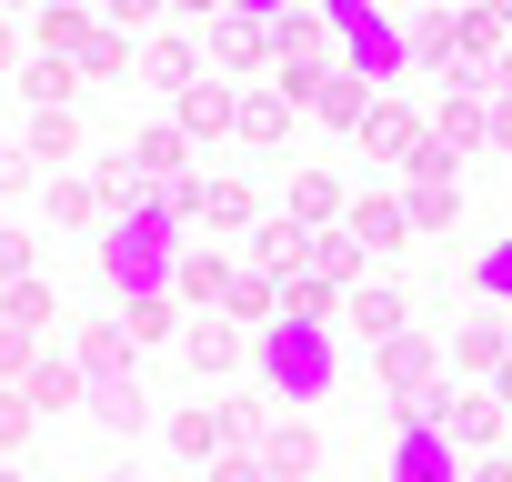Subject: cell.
<instances>
[{
  "mask_svg": "<svg viewBox=\"0 0 512 482\" xmlns=\"http://www.w3.org/2000/svg\"><path fill=\"white\" fill-rule=\"evenodd\" d=\"M241 11H282V0H241Z\"/></svg>",
  "mask_w": 512,
  "mask_h": 482,
  "instance_id": "14",
  "label": "cell"
},
{
  "mask_svg": "<svg viewBox=\"0 0 512 482\" xmlns=\"http://www.w3.org/2000/svg\"><path fill=\"white\" fill-rule=\"evenodd\" d=\"M472 482H512V462H482V472H472Z\"/></svg>",
  "mask_w": 512,
  "mask_h": 482,
  "instance_id": "12",
  "label": "cell"
},
{
  "mask_svg": "<svg viewBox=\"0 0 512 482\" xmlns=\"http://www.w3.org/2000/svg\"><path fill=\"white\" fill-rule=\"evenodd\" d=\"M352 332H372V342H402V292H362V302H352Z\"/></svg>",
  "mask_w": 512,
  "mask_h": 482,
  "instance_id": "5",
  "label": "cell"
},
{
  "mask_svg": "<svg viewBox=\"0 0 512 482\" xmlns=\"http://www.w3.org/2000/svg\"><path fill=\"white\" fill-rule=\"evenodd\" d=\"M492 91H502V101H512V51H502V61H492Z\"/></svg>",
  "mask_w": 512,
  "mask_h": 482,
  "instance_id": "11",
  "label": "cell"
},
{
  "mask_svg": "<svg viewBox=\"0 0 512 482\" xmlns=\"http://www.w3.org/2000/svg\"><path fill=\"white\" fill-rule=\"evenodd\" d=\"M502 402H512V352H502Z\"/></svg>",
  "mask_w": 512,
  "mask_h": 482,
  "instance_id": "13",
  "label": "cell"
},
{
  "mask_svg": "<svg viewBox=\"0 0 512 482\" xmlns=\"http://www.w3.org/2000/svg\"><path fill=\"white\" fill-rule=\"evenodd\" d=\"M161 241H171L161 221H131V231L111 241V282H151V272H161Z\"/></svg>",
  "mask_w": 512,
  "mask_h": 482,
  "instance_id": "4",
  "label": "cell"
},
{
  "mask_svg": "<svg viewBox=\"0 0 512 482\" xmlns=\"http://www.w3.org/2000/svg\"><path fill=\"white\" fill-rule=\"evenodd\" d=\"M282 101H292V91H262V101L241 111V131H251V141H272V131H282Z\"/></svg>",
  "mask_w": 512,
  "mask_h": 482,
  "instance_id": "10",
  "label": "cell"
},
{
  "mask_svg": "<svg viewBox=\"0 0 512 482\" xmlns=\"http://www.w3.org/2000/svg\"><path fill=\"white\" fill-rule=\"evenodd\" d=\"M262 372H272V392L322 402V392H332V342H322V322H272V332H262Z\"/></svg>",
  "mask_w": 512,
  "mask_h": 482,
  "instance_id": "1",
  "label": "cell"
},
{
  "mask_svg": "<svg viewBox=\"0 0 512 482\" xmlns=\"http://www.w3.org/2000/svg\"><path fill=\"white\" fill-rule=\"evenodd\" d=\"M181 121H191V131H221V121H231V91H191Z\"/></svg>",
  "mask_w": 512,
  "mask_h": 482,
  "instance_id": "8",
  "label": "cell"
},
{
  "mask_svg": "<svg viewBox=\"0 0 512 482\" xmlns=\"http://www.w3.org/2000/svg\"><path fill=\"white\" fill-rule=\"evenodd\" d=\"M231 352H241V342H231V332H221V322H201V332H191V362H201V372H221V362H231Z\"/></svg>",
  "mask_w": 512,
  "mask_h": 482,
  "instance_id": "9",
  "label": "cell"
},
{
  "mask_svg": "<svg viewBox=\"0 0 512 482\" xmlns=\"http://www.w3.org/2000/svg\"><path fill=\"white\" fill-rule=\"evenodd\" d=\"M472 282H482V292H492V302H512V241H492V252H482V262H472Z\"/></svg>",
  "mask_w": 512,
  "mask_h": 482,
  "instance_id": "7",
  "label": "cell"
},
{
  "mask_svg": "<svg viewBox=\"0 0 512 482\" xmlns=\"http://www.w3.org/2000/svg\"><path fill=\"white\" fill-rule=\"evenodd\" d=\"M322 21H332V31L352 41V71H362V81H392V71L412 61V41H402L392 21H372L362 0H322Z\"/></svg>",
  "mask_w": 512,
  "mask_h": 482,
  "instance_id": "2",
  "label": "cell"
},
{
  "mask_svg": "<svg viewBox=\"0 0 512 482\" xmlns=\"http://www.w3.org/2000/svg\"><path fill=\"white\" fill-rule=\"evenodd\" d=\"M392 482H452V442H442L432 422H402V442H392Z\"/></svg>",
  "mask_w": 512,
  "mask_h": 482,
  "instance_id": "3",
  "label": "cell"
},
{
  "mask_svg": "<svg viewBox=\"0 0 512 482\" xmlns=\"http://www.w3.org/2000/svg\"><path fill=\"white\" fill-rule=\"evenodd\" d=\"M402 221H412L402 201H362V211H352V241H372V252H382V241H402Z\"/></svg>",
  "mask_w": 512,
  "mask_h": 482,
  "instance_id": "6",
  "label": "cell"
}]
</instances>
